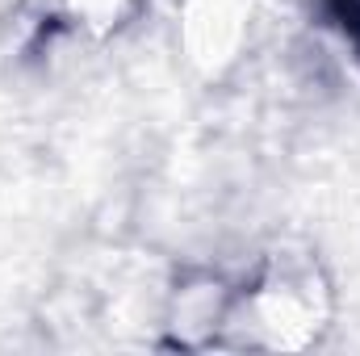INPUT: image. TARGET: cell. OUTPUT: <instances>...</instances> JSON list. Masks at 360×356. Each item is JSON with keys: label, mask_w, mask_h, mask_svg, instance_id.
I'll return each mask as SVG.
<instances>
[{"label": "cell", "mask_w": 360, "mask_h": 356, "mask_svg": "<svg viewBox=\"0 0 360 356\" xmlns=\"http://www.w3.org/2000/svg\"><path fill=\"white\" fill-rule=\"evenodd\" d=\"M327 8H331V17L340 21V30L360 46V0H327Z\"/></svg>", "instance_id": "3957f363"}, {"label": "cell", "mask_w": 360, "mask_h": 356, "mask_svg": "<svg viewBox=\"0 0 360 356\" xmlns=\"http://www.w3.org/2000/svg\"><path fill=\"white\" fill-rule=\"evenodd\" d=\"M327 319V293L314 268L272 265L252 289L231 298L226 323L252 348H306Z\"/></svg>", "instance_id": "6da1fadb"}, {"label": "cell", "mask_w": 360, "mask_h": 356, "mask_svg": "<svg viewBox=\"0 0 360 356\" xmlns=\"http://www.w3.org/2000/svg\"><path fill=\"white\" fill-rule=\"evenodd\" d=\"M59 8H63L68 17L84 21V25H109V21L122 17L126 0H59Z\"/></svg>", "instance_id": "7a4b0ae2"}]
</instances>
